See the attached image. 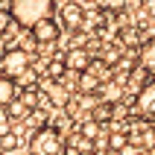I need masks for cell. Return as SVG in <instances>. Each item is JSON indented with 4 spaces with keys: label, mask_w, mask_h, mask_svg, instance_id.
Listing matches in <instances>:
<instances>
[{
    "label": "cell",
    "mask_w": 155,
    "mask_h": 155,
    "mask_svg": "<svg viewBox=\"0 0 155 155\" xmlns=\"http://www.w3.org/2000/svg\"><path fill=\"white\" fill-rule=\"evenodd\" d=\"M0 70H3V76L9 79H21L29 70V53L24 50V47H12V50L3 53V59H0Z\"/></svg>",
    "instance_id": "cell-3"
},
{
    "label": "cell",
    "mask_w": 155,
    "mask_h": 155,
    "mask_svg": "<svg viewBox=\"0 0 155 155\" xmlns=\"http://www.w3.org/2000/svg\"><path fill=\"white\" fill-rule=\"evenodd\" d=\"M100 88H103V82H100V79L97 76H91V73H79V91H82V94H94V91H100Z\"/></svg>",
    "instance_id": "cell-16"
},
{
    "label": "cell",
    "mask_w": 155,
    "mask_h": 155,
    "mask_svg": "<svg viewBox=\"0 0 155 155\" xmlns=\"http://www.w3.org/2000/svg\"><path fill=\"white\" fill-rule=\"evenodd\" d=\"M91 155H111V152H108V149H105V147H97V149H94V152H91Z\"/></svg>",
    "instance_id": "cell-23"
},
{
    "label": "cell",
    "mask_w": 155,
    "mask_h": 155,
    "mask_svg": "<svg viewBox=\"0 0 155 155\" xmlns=\"http://www.w3.org/2000/svg\"><path fill=\"white\" fill-rule=\"evenodd\" d=\"M64 68L70 70V73H85L88 68H91V56H88L85 47H70L68 53H64Z\"/></svg>",
    "instance_id": "cell-7"
},
{
    "label": "cell",
    "mask_w": 155,
    "mask_h": 155,
    "mask_svg": "<svg viewBox=\"0 0 155 155\" xmlns=\"http://www.w3.org/2000/svg\"><path fill=\"white\" fill-rule=\"evenodd\" d=\"M29 35H32V41L38 44V47H41V44H56L59 35H61V24L56 18H47V21H41L38 26H32Z\"/></svg>",
    "instance_id": "cell-5"
},
{
    "label": "cell",
    "mask_w": 155,
    "mask_h": 155,
    "mask_svg": "<svg viewBox=\"0 0 155 155\" xmlns=\"http://www.w3.org/2000/svg\"><path fill=\"white\" fill-rule=\"evenodd\" d=\"M29 152L32 155H68V140L56 126L44 123L32 132V140H29Z\"/></svg>",
    "instance_id": "cell-2"
},
{
    "label": "cell",
    "mask_w": 155,
    "mask_h": 155,
    "mask_svg": "<svg viewBox=\"0 0 155 155\" xmlns=\"http://www.w3.org/2000/svg\"><path fill=\"white\" fill-rule=\"evenodd\" d=\"M88 73H91V76H97L103 85H105V82H111V64H108L105 59H91V68H88Z\"/></svg>",
    "instance_id": "cell-11"
},
{
    "label": "cell",
    "mask_w": 155,
    "mask_h": 155,
    "mask_svg": "<svg viewBox=\"0 0 155 155\" xmlns=\"http://www.w3.org/2000/svg\"><path fill=\"white\" fill-rule=\"evenodd\" d=\"M79 132H82V138H85V140H94V138H100V123H97L94 117H88V120L79 126Z\"/></svg>",
    "instance_id": "cell-18"
},
{
    "label": "cell",
    "mask_w": 155,
    "mask_h": 155,
    "mask_svg": "<svg viewBox=\"0 0 155 155\" xmlns=\"http://www.w3.org/2000/svg\"><path fill=\"white\" fill-rule=\"evenodd\" d=\"M100 91H103V103H108V105H117V103L123 100V85L117 82V79L105 82V85L100 88Z\"/></svg>",
    "instance_id": "cell-10"
},
{
    "label": "cell",
    "mask_w": 155,
    "mask_h": 155,
    "mask_svg": "<svg viewBox=\"0 0 155 155\" xmlns=\"http://www.w3.org/2000/svg\"><path fill=\"white\" fill-rule=\"evenodd\" d=\"M91 117H94L97 123H105V120H111V117H114V105H108V103H100V105H94Z\"/></svg>",
    "instance_id": "cell-17"
},
{
    "label": "cell",
    "mask_w": 155,
    "mask_h": 155,
    "mask_svg": "<svg viewBox=\"0 0 155 155\" xmlns=\"http://www.w3.org/2000/svg\"><path fill=\"white\" fill-rule=\"evenodd\" d=\"M47 97H50L53 105H68V100H70L68 88L61 85V82H50V85H47Z\"/></svg>",
    "instance_id": "cell-12"
},
{
    "label": "cell",
    "mask_w": 155,
    "mask_h": 155,
    "mask_svg": "<svg viewBox=\"0 0 155 155\" xmlns=\"http://www.w3.org/2000/svg\"><path fill=\"white\" fill-rule=\"evenodd\" d=\"M59 24L64 26V29H82V26H85V9L79 6L76 0H73V3H64V6L59 9Z\"/></svg>",
    "instance_id": "cell-6"
},
{
    "label": "cell",
    "mask_w": 155,
    "mask_h": 155,
    "mask_svg": "<svg viewBox=\"0 0 155 155\" xmlns=\"http://www.w3.org/2000/svg\"><path fill=\"white\" fill-rule=\"evenodd\" d=\"M9 108H12V111H9V114H12V120H24L26 114H29V108H26V105L21 103V100H15V103L9 105Z\"/></svg>",
    "instance_id": "cell-21"
},
{
    "label": "cell",
    "mask_w": 155,
    "mask_h": 155,
    "mask_svg": "<svg viewBox=\"0 0 155 155\" xmlns=\"http://www.w3.org/2000/svg\"><path fill=\"white\" fill-rule=\"evenodd\" d=\"M21 97V85L9 76H0V105H12Z\"/></svg>",
    "instance_id": "cell-9"
},
{
    "label": "cell",
    "mask_w": 155,
    "mask_h": 155,
    "mask_svg": "<svg viewBox=\"0 0 155 155\" xmlns=\"http://www.w3.org/2000/svg\"><path fill=\"white\" fill-rule=\"evenodd\" d=\"M15 147H18V135L15 132H3V135H0V149H3V155H12Z\"/></svg>",
    "instance_id": "cell-19"
},
{
    "label": "cell",
    "mask_w": 155,
    "mask_h": 155,
    "mask_svg": "<svg viewBox=\"0 0 155 155\" xmlns=\"http://www.w3.org/2000/svg\"><path fill=\"white\" fill-rule=\"evenodd\" d=\"M64 73H68V68H64V56H61V59H50V61H47V76H50V82H61Z\"/></svg>",
    "instance_id": "cell-14"
},
{
    "label": "cell",
    "mask_w": 155,
    "mask_h": 155,
    "mask_svg": "<svg viewBox=\"0 0 155 155\" xmlns=\"http://www.w3.org/2000/svg\"><path fill=\"white\" fill-rule=\"evenodd\" d=\"M94 6L100 9V12H120V9L126 6V0H94Z\"/></svg>",
    "instance_id": "cell-20"
},
{
    "label": "cell",
    "mask_w": 155,
    "mask_h": 155,
    "mask_svg": "<svg viewBox=\"0 0 155 155\" xmlns=\"http://www.w3.org/2000/svg\"><path fill=\"white\" fill-rule=\"evenodd\" d=\"M129 147V132H111L108 135V152H126Z\"/></svg>",
    "instance_id": "cell-15"
},
{
    "label": "cell",
    "mask_w": 155,
    "mask_h": 155,
    "mask_svg": "<svg viewBox=\"0 0 155 155\" xmlns=\"http://www.w3.org/2000/svg\"><path fill=\"white\" fill-rule=\"evenodd\" d=\"M15 24V18H12V12L9 9H0V35H6L9 32V26Z\"/></svg>",
    "instance_id": "cell-22"
},
{
    "label": "cell",
    "mask_w": 155,
    "mask_h": 155,
    "mask_svg": "<svg viewBox=\"0 0 155 155\" xmlns=\"http://www.w3.org/2000/svg\"><path fill=\"white\" fill-rule=\"evenodd\" d=\"M138 64H140V70H143L149 79H155V35L140 44V50H138Z\"/></svg>",
    "instance_id": "cell-8"
},
{
    "label": "cell",
    "mask_w": 155,
    "mask_h": 155,
    "mask_svg": "<svg viewBox=\"0 0 155 155\" xmlns=\"http://www.w3.org/2000/svg\"><path fill=\"white\" fill-rule=\"evenodd\" d=\"M76 3H79V6H82V3H94V0H76Z\"/></svg>",
    "instance_id": "cell-24"
},
{
    "label": "cell",
    "mask_w": 155,
    "mask_h": 155,
    "mask_svg": "<svg viewBox=\"0 0 155 155\" xmlns=\"http://www.w3.org/2000/svg\"><path fill=\"white\" fill-rule=\"evenodd\" d=\"M53 9H56V0H12L9 12L21 29H32L53 15Z\"/></svg>",
    "instance_id": "cell-1"
},
{
    "label": "cell",
    "mask_w": 155,
    "mask_h": 155,
    "mask_svg": "<svg viewBox=\"0 0 155 155\" xmlns=\"http://www.w3.org/2000/svg\"><path fill=\"white\" fill-rule=\"evenodd\" d=\"M135 108H138V114L147 123H155V79H149L135 94Z\"/></svg>",
    "instance_id": "cell-4"
},
{
    "label": "cell",
    "mask_w": 155,
    "mask_h": 155,
    "mask_svg": "<svg viewBox=\"0 0 155 155\" xmlns=\"http://www.w3.org/2000/svg\"><path fill=\"white\" fill-rule=\"evenodd\" d=\"M21 103L29 108V111H38V103H41V91L38 88H21Z\"/></svg>",
    "instance_id": "cell-13"
}]
</instances>
